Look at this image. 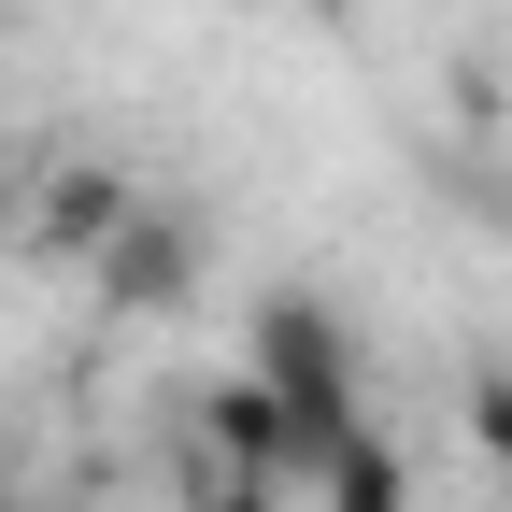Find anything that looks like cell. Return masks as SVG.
Returning <instances> with one entry per match:
<instances>
[{"label": "cell", "instance_id": "2", "mask_svg": "<svg viewBox=\"0 0 512 512\" xmlns=\"http://www.w3.org/2000/svg\"><path fill=\"white\" fill-rule=\"evenodd\" d=\"M0 512H15V498H0Z\"/></svg>", "mask_w": 512, "mask_h": 512}, {"label": "cell", "instance_id": "1", "mask_svg": "<svg viewBox=\"0 0 512 512\" xmlns=\"http://www.w3.org/2000/svg\"><path fill=\"white\" fill-rule=\"evenodd\" d=\"M470 427H484V456H498V484H512V384H498V399H484Z\"/></svg>", "mask_w": 512, "mask_h": 512}]
</instances>
